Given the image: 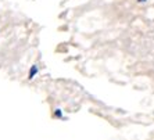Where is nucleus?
Returning <instances> with one entry per match:
<instances>
[{"mask_svg":"<svg viewBox=\"0 0 154 140\" xmlns=\"http://www.w3.org/2000/svg\"><path fill=\"white\" fill-rule=\"evenodd\" d=\"M35 72H36V67H33V68H32V71H31V74H29V78H32V76H33V74H35Z\"/></svg>","mask_w":154,"mask_h":140,"instance_id":"1","label":"nucleus"}]
</instances>
